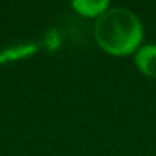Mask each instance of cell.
I'll list each match as a JSON object with an SVG mask.
<instances>
[{"mask_svg": "<svg viewBox=\"0 0 156 156\" xmlns=\"http://www.w3.org/2000/svg\"><path fill=\"white\" fill-rule=\"evenodd\" d=\"M94 37L104 52L122 57L136 54L141 47L144 29L141 19L133 10L124 7H109L96 20Z\"/></svg>", "mask_w": 156, "mask_h": 156, "instance_id": "1", "label": "cell"}, {"mask_svg": "<svg viewBox=\"0 0 156 156\" xmlns=\"http://www.w3.org/2000/svg\"><path fill=\"white\" fill-rule=\"evenodd\" d=\"M35 45H22V47L17 49H10V51L4 52L0 55V62H5V61H12V59H19V57H25V55H30L32 52H35Z\"/></svg>", "mask_w": 156, "mask_h": 156, "instance_id": "4", "label": "cell"}, {"mask_svg": "<svg viewBox=\"0 0 156 156\" xmlns=\"http://www.w3.org/2000/svg\"><path fill=\"white\" fill-rule=\"evenodd\" d=\"M72 7L86 17H99L109 9L108 0H76L72 2Z\"/></svg>", "mask_w": 156, "mask_h": 156, "instance_id": "3", "label": "cell"}, {"mask_svg": "<svg viewBox=\"0 0 156 156\" xmlns=\"http://www.w3.org/2000/svg\"><path fill=\"white\" fill-rule=\"evenodd\" d=\"M134 64L141 74L148 76L151 79H156V45L146 44L136 51Z\"/></svg>", "mask_w": 156, "mask_h": 156, "instance_id": "2", "label": "cell"}]
</instances>
